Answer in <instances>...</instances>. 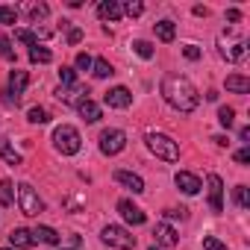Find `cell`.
I'll return each instance as SVG.
<instances>
[{
    "mask_svg": "<svg viewBox=\"0 0 250 250\" xmlns=\"http://www.w3.org/2000/svg\"><path fill=\"white\" fill-rule=\"evenodd\" d=\"M159 88H162L165 103H168L171 109L183 112V115H188V112H194V109L200 106V94H197V88H194V83H191L188 77H180V74H165Z\"/></svg>",
    "mask_w": 250,
    "mask_h": 250,
    "instance_id": "1",
    "label": "cell"
},
{
    "mask_svg": "<svg viewBox=\"0 0 250 250\" xmlns=\"http://www.w3.org/2000/svg\"><path fill=\"white\" fill-rule=\"evenodd\" d=\"M145 142H147V150L156 159H165V162H177L180 159V145L171 136H165V133H147Z\"/></svg>",
    "mask_w": 250,
    "mask_h": 250,
    "instance_id": "2",
    "label": "cell"
},
{
    "mask_svg": "<svg viewBox=\"0 0 250 250\" xmlns=\"http://www.w3.org/2000/svg\"><path fill=\"white\" fill-rule=\"evenodd\" d=\"M53 147H56L62 156H74V153H80L83 139H80L77 127H71V124H62V127H56V130H53Z\"/></svg>",
    "mask_w": 250,
    "mask_h": 250,
    "instance_id": "3",
    "label": "cell"
},
{
    "mask_svg": "<svg viewBox=\"0 0 250 250\" xmlns=\"http://www.w3.org/2000/svg\"><path fill=\"white\" fill-rule=\"evenodd\" d=\"M218 50L227 62H241L247 56V42L235 33H221L218 36Z\"/></svg>",
    "mask_w": 250,
    "mask_h": 250,
    "instance_id": "4",
    "label": "cell"
},
{
    "mask_svg": "<svg viewBox=\"0 0 250 250\" xmlns=\"http://www.w3.org/2000/svg\"><path fill=\"white\" fill-rule=\"evenodd\" d=\"M18 206H21V215H30V218H36V215L44 212V200L39 197V191L30 183L18 186Z\"/></svg>",
    "mask_w": 250,
    "mask_h": 250,
    "instance_id": "5",
    "label": "cell"
},
{
    "mask_svg": "<svg viewBox=\"0 0 250 250\" xmlns=\"http://www.w3.org/2000/svg\"><path fill=\"white\" fill-rule=\"evenodd\" d=\"M100 238H103V244L118 247V250H130V247H136V235H130L127 229L118 227V224H106L103 232H100Z\"/></svg>",
    "mask_w": 250,
    "mask_h": 250,
    "instance_id": "6",
    "label": "cell"
},
{
    "mask_svg": "<svg viewBox=\"0 0 250 250\" xmlns=\"http://www.w3.org/2000/svg\"><path fill=\"white\" fill-rule=\"evenodd\" d=\"M124 147H127V133L124 130H103L100 133V153H106V156H118Z\"/></svg>",
    "mask_w": 250,
    "mask_h": 250,
    "instance_id": "7",
    "label": "cell"
},
{
    "mask_svg": "<svg viewBox=\"0 0 250 250\" xmlns=\"http://www.w3.org/2000/svg\"><path fill=\"white\" fill-rule=\"evenodd\" d=\"M27 85H30V74L15 68V71L9 74V88H6L9 97H6V103H9V106H18V103H21V94L27 91Z\"/></svg>",
    "mask_w": 250,
    "mask_h": 250,
    "instance_id": "8",
    "label": "cell"
},
{
    "mask_svg": "<svg viewBox=\"0 0 250 250\" xmlns=\"http://www.w3.org/2000/svg\"><path fill=\"white\" fill-rule=\"evenodd\" d=\"M103 103L109 109H127V106H133V91L127 85H115L103 94Z\"/></svg>",
    "mask_w": 250,
    "mask_h": 250,
    "instance_id": "9",
    "label": "cell"
},
{
    "mask_svg": "<svg viewBox=\"0 0 250 250\" xmlns=\"http://www.w3.org/2000/svg\"><path fill=\"white\" fill-rule=\"evenodd\" d=\"M118 212H121V218L124 221H127V224H133V227H142L145 221H147V215L133 203V200H127V197H124V200H118V206H115Z\"/></svg>",
    "mask_w": 250,
    "mask_h": 250,
    "instance_id": "10",
    "label": "cell"
},
{
    "mask_svg": "<svg viewBox=\"0 0 250 250\" xmlns=\"http://www.w3.org/2000/svg\"><path fill=\"white\" fill-rule=\"evenodd\" d=\"M209 206L212 212H224V180L218 174H209Z\"/></svg>",
    "mask_w": 250,
    "mask_h": 250,
    "instance_id": "11",
    "label": "cell"
},
{
    "mask_svg": "<svg viewBox=\"0 0 250 250\" xmlns=\"http://www.w3.org/2000/svg\"><path fill=\"white\" fill-rule=\"evenodd\" d=\"M112 177H115V183H121L124 188H130L133 194H142V191H145V180H142L139 174H133V171H124V168H118Z\"/></svg>",
    "mask_w": 250,
    "mask_h": 250,
    "instance_id": "12",
    "label": "cell"
},
{
    "mask_svg": "<svg viewBox=\"0 0 250 250\" xmlns=\"http://www.w3.org/2000/svg\"><path fill=\"white\" fill-rule=\"evenodd\" d=\"M174 183H177V188L183 191V194H197L200 188H203V183H200V177L197 174H191V171H180L177 177H174Z\"/></svg>",
    "mask_w": 250,
    "mask_h": 250,
    "instance_id": "13",
    "label": "cell"
},
{
    "mask_svg": "<svg viewBox=\"0 0 250 250\" xmlns=\"http://www.w3.org/2000/svg\"><path fill=\"white\" fill-rule=\"evenodd\" d=\"M153 238H156V247H177L180 244V235H177V229L171 227V224H156V229H153Z\"/></svg>",
    "mask_w": 250,
    "mask_h": 250,
    "instance_id": "14",
    "label": "cell"
},
{
    "mask_svg": "<svg viewBox=\"0 0 250 250\" xmlns=\"http://www.w3.org/2000/svg\"><path fill=\"white\" fill-rule=\"evenodd\" d=\"M74 106H77V112H80V118H83L85 124H97V121L103 118L100 106H97V103H94L91 97H83V100H77Z\"/></svg>",
    "mask_w": 250,
    "mask_h": 250,
    "instance_id": "15",
    "label": "cell"
},
{
    "mask_svg": "<svg viewBox=\"0 0 250 250\" xmlns=\"http://www.w3.org/2000/svg\"><path fill=\"white\" fill-rule=\"evenodd\" d=\"M9 244H12V250H30V247L36 244L33 229H24V227L12 229V232H9Z\"/></svg>",
    "mask_w": 250,
    "mask_h": 250,
    "instance_id": "16",
    "label": "cell"
},
{
    "mask_svg": "<svg viewBox=\"0 0 250 250\" xmlns=\"http://www.w3.org/2000/svg\"><path fill=\"white\" fill-rule=\"evenodd\" d=\"M121 15H124V6L118 0H103V3H97V18L100 21H118Z\"/></svg>",
    "mask_w": 250,
    "mask_h": 250,
    "instance_id": "17",
    "label": "cell"
},
{
    "mask_svg": "<svg viewBox=\"0 0 250 250\" xmlns=\"http://www.w3.org/2000/svg\"><path fill=\"white\" fill-rule=\"evenodd\" d=\"M33 238L42 241V244H59V241H62V235H59L53 227H47V224H39V227L33 229Z\"/></svg>",
    "mask_w": 250,
    "mask_h": 250,
    "instance_id": "18",
    "label": "cell"
},
{
    "mask_svg": "<svg viewBox=\"0 0 250 250\" xmlns=\"http://www.w3.org/2000/svg\"><path fill=\"white\" fill-rule=\"evenodd\" d=\"M47 36H50L47 30H15V39L21 44H30V47H36L39 39H47Z\"/></svg>",
    "mask_w": 250,
    "mask_h": 250,
    "instance_id": "19",
    "label": "cell"
},
{
    "mask_svg": "<svg viewBox=\"0 0 250 250\" xmlns=\"http://www.w3.org/2000/svg\"><path fill=\"white\" fill-rule=\"evenodd\" d=\"M224 85H227V91H232V94H247V91H250V80L241 77V74H229Z\"/></svg>",
    "mask_w": 250,
    "mask_h": 250,
    "instance_id": "20",
    "label": "cell"
},
{
    "mask_svg": "<svg viewBox=\"0 0 250 250\" xmlns=\"http://www.w3.org/2000/svg\"><path fill=\"white\" fill-rule=\"evenodd\" d=\"M153 30H156V39H159V42H165V44H168V42H174V36H177V27H174V21H168V18H165V21H159V24H153Z\"/></svg>",
    "mask_w": 250,
    "mask_h": 250,
    "instance_id": "21",
    "label": "cell"
},
{
    "mask_svg": "<svg viewBox=\"0 0 250 250\" xmlns=\"http://www.w3.org/2000/svg\"><path fill=\"white\" fill-rule=\"evenodd\" d=\"M30 62H36V65H47V62H53V53H50L47 47L36 44V47H30Z\"/></svg>",
    "mask_w": 250,
    "mask_h": 250,
    "instance_id": "22",
    "label": "cell"
},
{
    "mask_svg": "<svg viewBox=\"0 0 250 250\" xmlns=\"http://www.w3.org/2000/svg\"><path fill=\"white\" fill-rule=\"evenodd\" d=\"M91 74H94L97 80H106V77H112V74H115V68H112L106 59H94V62H91Z\"/></svg>",
    "mask_w": 250,
    "mask_h": 250,
    "instance_id": "23",
    "label": "cell"
},
{
    "mask_svg": "<svg viewBox=\"0 0 250 250\" xmlns=\"http://www.w3.org/2000/svg\"><path fill=\"white\" fill-rule=\"evenodd\" d=\"M15 200V186L9 180H0V206H12Z\"/></svg>",
    "mask_w": 250,
    "mask_h": 250,
    "instance_id": "24",
    "label": "cell"
},
{
    "mask_svg": "<svg viewBox=\"0 0 250 250\" xmlns=\"http://www.w3.org/2000/svg\"><path fill=\"white\" fill-rule=\"evenodd\" d=\"M218 124H221L224 130H229L232 124H235V109H232V106H221V109H218Z\"/></svg>",
    "mask_w": 250,
    "mask_h": 250,
    "instance_id": "25",
    "label": "cell"
},
{
    "mask_svg": "<svg viewBox=\"0 0 250 250\" xmlns=\"http://www.w3.org/2000/svg\"><path fill=\"white\" fill-rule=\"evenodd\" d=\"M133 50H136L142 59H153V53H156V50H153V44H150V42H145V39H136V42H133Z\"/></svg>",
    "mask_w": 250,
    "mask_h": 250,
    "instance_id": "26",
    "label": "cell"
},
{
    "mask_svg": "<svg viewBox=\"0 0 250 250\" xmlns=\"http://www.w3.org/2000/svg\"><path fill=\"white\" fill-rule=\"evenodd\" d=\"M59 80H62V88H74L77 85V71L68 68V65H62L59 68Z\"/></svg>",
    "mask_w": 250,
    "mask_h": 250,
    "instance_id": "27",
    "label": "cell"
},
{
    "mask_svg": "<svg viewBox=\"0 0 250 250\" xmlns=\"http://www.w3.org/2000/svg\"><path fill=\"white\" fill-rule=\"evenodd\" d=\"M27 121H30V124H47V121H50V115H47V109H44V106H33V109L27 112Z\"/></svg>",
    "mask_w": 250,
    "mask_h": 250,
    "instance_id": "28",
    "label": "cell"
},
{
    "mask_svg": "<svg viewBox=\"0 0 250 250\" xmlns=\"http://www.w3.org/2000/svg\"><path fill=\"white\" fill-rule=\"evenodd\" d=\"M0 56H3L6 62H15V47H12V42L6 36H0Z\"/></svg>",
    "mask_w": 250,
    "mask_h": 250,
    "instance_id": "29",
    "label": "cell"
},
{
    "mask_svg": "<svg viewBox=\"0 0 250 250\" xmlns=\"http://www.w3.org/2000/svg\"><path fill=\"white\" fill-rule=\"evenodd\" d=\"M0 156H3L9 165H21V153H18V150H12L9 145H0Z\"/></svg>",
    "mask_w": 250,
    "mask_h": 250,
    "instance_id": "30",
    "label": "cell"
},
{
    "mask_svg": "<svg viewBox=\"0 0 250 250\" xmlns=\"http://www.w3.org/2000/svg\"><path fill=\"white\" fill-rule=\"evenodd\" d=\"M47 15H50V9H47L44 3H39V6H30V21H33V24H39V21H44Z\"/></svg>",
    "mask_w": 250,
    "mask_h": 250,
    "instance_id": "31",
    "label": "cell"
},
{
    "mask_svg": "<svg viewBox=\"0 0 250 250\" xmlns=\"http://www.w3.org/2000/svg\"><path fill=\"white\" fill-rule=\"evenodd\" d=\"M235 203H238L241 209L250 206V188H247V186H235Z\"/></svg>",
    "mask_w": 250,
    "mask_h": 250,
    "instance_id": "32",
    "label": "cell"
},
{
    "mask_svg": "<svg viewBox=\"0 0 250 250\" xmlns=\"http://www.w3.org/2000/svg\"><path fill=\"white\" fill-rule=\"evenodd\" d=\"M15 21H18L15 6H0V24H15Z\"/></svg>",
    "mask_w": 250,
    "mask_h": 250,
    "instance_id": "33",
    "label": "cell"
},
{
    "mask_svg": "<svg viewBox=\"0 0 250 250\" xmlns=\"http://www.w3.org/2000/svg\"><path fill=\"white\" fill-rule=\"evenodd\" d=\"M145 12V3H139V0H130L127 6H124V15H130V18H139Z\"/></svg>",
    "mask_w": 250,
    "mask_h": 250,
    "instance_id": "34",
    "label": "cell"
},
{
    "mask_svg": "<svg viewBox=\"0 0 250 250\" xmlns=\"http://www.w3.org/2000/svg\"><path fill=\"white\" fill-rule=\"evenodd\" d=\"M203 250H229L224 241H218L215 235H203Z\"/></svg>",
    "mask_w": 250,
    "mask_h": 250,
    "instance_id": "35",
    "label": "cell"
},
{
    "mask_svg": "<svg viewBox=\"0 0 250 250\" xmlns=\"http://www.w3.org/2000/svg\"><path fill=\"white\" fill-rule=\"evenodd\" d=\"M91 56L88 53H77V59H74V65H77V71H91Z\"/></svg>",
    "mask_w": 250,
    "mask_h": 250,
    "instance_id": "36",
    "label": "cell"
},
{
    "mask_svg": "<svg viewBox=\"0 0 250 250\" xmlns=\"http://www.w3.org/2000/svg\"><path fill=\"white\" fill-rule=\"evenodd\" d=\"M183 56H186V59H191V62H197L203 53H200V47H197V44H183Z\"/></svg>",
    "mask_w": 250,
    "mask_h": 250,
    "instance_id": "37",
    "label": "cell"
},
{
    "mask_svg": "<svg viewBox=\"0 0 250 250\" xmlns=\"http://www.w3.org/2000/svg\"><path fill=\"white\" fill-rule=\"evenodd\" d=\"M83 42V30L80 27H71L68 30V44H80Z\"/></svg>",
    "mask_w": 250,
    "mask_h": 250,
    "instance_id": "38",
    "label": "cell"
},
{
    "mask_svg": "<svg viewBox=\"0 0 250 250\" xmlns=\"http://www.w3.org/2000/svg\"><path fill=\"white\" fill-rule=\"evenodd\" d=\"M235 162H238V165H247V162H250V147L235 150Z\"/></svg>",
    "mask_w": 250,
    "mask_h": 250,
    "instance_id": "39",
    "label": "cell"
},
{
    "mask_svg": "<svg viewBox=\"0 0 250 250\" xmlns=\"http://www.w3.org/2000/svg\"><path fill=\"white\" fill-rule=\"evenodd\" d=\"M165 218H188V209H165Z\"/></svg>",
    "mask_w": 250,
    "mask_h": 250,
    "instance_id": "40",
    "label": "cell"
},
{
    "mask_svg": "<svg viewBox=\"0 0 250 250\" xmlns=\"http://www.w3.org/2000/svg\"><path fill=\"white\" fill-rule=\"evenodd\" d=\"M227 21H229V24L241 21V12H238V9H227Z\"/></svg>",
    "mask_w": 250,
    "mask_h": 250,
    "instance_id": "41",
    "label": "cell"
},
{
    "mask_svg": "<svg viewBox=\"0 0 250 250\" xmlns=\"http://www.w3.org/2000/svg\"><path fill=\"white\" fill-rule=\"evenodd\" d=\"M238 139L247 142V139H250V127H241V130H238Z\"/></svg>",
    "mask_w": 250,
    "mask_h": 250,
    "instance_id": "42",
    "label": "cell"
},
{
    "mask_svg": "<svg viewBox=\"0 0 250 250\" xmlns=\"http://www.w3.org/2000/svg\"><path fill=\"white\" fill-rule=\"evenodd\" d=\"M194 15H200V18H206V15H209V9H206V6H194Z\"/></svg>",
    "mask_w": 250,
    "mask_h": 250,
    "instance_id": "43",
    "label": "cell"
},
{
    "mask_svg": "<svg viewBox=\"0 0 250 250\" xmlns=\"http://www.w3.org/2000/svg\"><path fill=\"white\" fill-rule=\"evenodd\" d=\"M62 250H77V247H62Z\"/></svg>",
    "mask_w": 250,
    "mask_h": 250,
    "instance_id": "44",
    "label": "cell"
},
{
    "mask_svg": "<svg viewBox=\"0 0 250 250\" xmlns=\"http://www.w3.org/2000/svg\"><path fill=\"white\" fill-rule=\"evenodd\" d=\"M150 250H159V247H156V244H150Z\"/></svg>",
    "mask_w": 250,
    "mask_h": 250,
    "instance_id": "45",
    "label": "cell"
},
{
    "mask_svg": "<svg viewBox=\"0 0 250 250\" xmlns=\"http://www.w3.org/2000/svg\"><path fill=\"white\" fill-rule=\"evenodd\" d=\"M3 250H12V247H3Z\"/></svg>",
    "mask_w": 250,
    "mask_h": 250,
    "instance_id": "46",
    "label": "cell"
}]
</instances>
